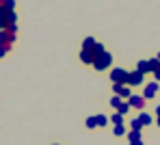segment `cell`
Listing matches in <instances>:
<instances>
[{
    "mask_svg": "<svg viewBox=\"0 0 160 145\" xmlns=\"http://www.w3.org/2000/svg\"><path fill=\"white\" fill-rule=\"evenodd\" d=\"M112 91H115L121 100H130V98H132V89L128 87V85H112Z\"/></svg>",
    "mask_w": 160,
    "mask_h": 145,
    "instance_id": "3957f363",
    "label": "cell"
},
{
    "mask_svg": "<svg viewBox=\"0 0 160 145\" xmlns=\"http://www.w3.org/2000/svg\"><path fill=\"white\" fill-rule=\"evenodd\" d=\"M156 58H158V61H160V54H158V57H156Z\"/></svg>",
    "mask_w": 160,
    "mask_h": 145,
    "instance_id": "484cf974",
    "label": "cell"
},
{
    "mask_svg": "<svg viewBox=\"0 0 160 145\" xmlns=\"http://www.w3.org/2000/svg\"><path fill=\"white\" fill-rule=\"evenodd\" d=\"M110 121H112L115 126H121V123H123V115H119V113H115V115L110 117Z\"/></svg>",
    "mask_w": 160,
    "mask_h": 145,
    "instance_id": "9a60e30c",
    "label": "cell"
},
{
    "mask_svg": "<svg viewBox=\"0 0 160 145\" xmlns=\"http://www.w3.org/2000/svg\"><path fill=\"white\" fill-rule=\"evenodd\" d=\"M110 63H112V57H110V52H104L102 57H98L93 61V69H98V72H104L110 67Z\"/></svg>",
    "mask_w": 160,
    "mask_h": 145,
    "instance_id": "7a4b0ae2",
    "label": "cell"
},
{
    "mask_svg": "<svg viewBox=\"0 0 160 145\" xmlns=\"http://www.w3.org/2000/svg\"><path fill=\"white\" fill-rule=\"evenodd\" d=\"M156 93H158V82H149V85H145V93H143V98H145V100H152Z\"/></svg>",
    "mask_w": 160,
    "mask_h": 145,
    "instance_id": "ba28073f",
    "label": "cell"
},
{
    "mask_svg": "<svg viewBox=\"0 0 160 145\" xmlns=\"http://www.w3.org/2000/svg\"><path fill=\"white\" fill-rule=\"evenodd\" d=\"M4 9H7V11H13V9H15V0H7V2H4Z\"/></svg>",
    "mask_w": 160,
    "mask_h": 145,
    "instance_id": "ffe728a7",
    "label": "cell"
},
{
    "mask_svg": "<svg viewBox=\"0 0 160 145\" xmlns=\"http://www.w3.org/2000/svg\"><path fill=\"white\" fill-rule=\"evenodd\" d=\"M80 61H82L84 65H93V61H95V57H93V54H91L89 50H82V52H80Z\"/></svg>",
    "mask_w": 160,
    "mask_h": 145,
    "instance_id": "9c48e42d",
    "label": "cell"
},
{
    "mask_svg": "<svg viewBox=\"0 0 160 145\" xmlns=\"http://www.w3.org/2000/svg\"><path fill=\"white\" fill-rule=\"evenodd\" d=\"M130 145H143V141H136V143H130Z\"/></svg>",
    "mask_w": 160,
    "mask_h": 145,
    "instance_id": "d4e9b609",
    "label": "cell"
},
{
    "mask_svg": "<svg viewBox=\"0 0 160 145\" xmlns=\"http://www.w3.org/2000/svg\"><path fill=\"white\" fill-rule=\"evenodd\" d=\"M128 76H130V72H126V69H121V67L110 69V80H112V85H128Z\"/></svg>",
    "mask_w": 160,
    "mask_h": 145,
    "instance_id": "6da1fadb",
    "label": "cell"
},
{
    "mask_svg": "<svg viewBox=\"0 0 160 145\" xmlns=\"http://www.w3.org/2000/svg\"><path fill=\"white\" fill-rule=\"evenodd\" d=\"M156 115H158V119H160V106H156Z\"/></svg>",
    "mask_w": 160,
    "mask_h": 145,
    "instance_id": "603a6c76",
    "label": "cell"
},
{
    "mask_svg": "<svg viewBox=\"0 0 160 145\" xmlns=\"http://www.w3.org/2000/svg\"><path fill=\"white\" fill-rule=\"evenodd\" d=\"M4 2H7V0H0V9H4Z\"/></svg>",
    "mask_w": 160,
    "mask_h": 145,
    "instance_id": "cb8c5ba5",
    "label": "cell"
},
{
    "mask_svg": "<svg viewBox=\"0 0 160 145\" xmlns=\"http://www.w3.org/2000/svg\"><path fill=\"white\" fill-rule=\"evenodd\" d=\"M136 72H141L143 76H145V74H149V72L154 74V65H152V58H149V61H138V63H136Z\"/></svg>",
    "mask_w": 160,
    "mask_h": 145,
    "instance_id": "8992f818",
    "label": "cell"
},
{
    "mask_svg": "<svg viewBox=\"0 0 160 145\" xmlns=\"http://www.w3.org/2000/svg\"><path fill=\"white\" fill-rule=\"evenodd\" d=\"M128 141H130V143L141 141V130H132V132H128Z\"/></svg>",
    "mask_w": 160,
    "mask_h": 145,
    "instance_id": "30bf717a",
    "label": "cell"
},
{
    "mask_svg": "<svg viewBox=\"0 0 160 145\" xmlns=\"http://www.w3.org/2000/svg\"><path fill=\"white\" fill-rule=\"evenodd\" d=\"M95 43H98V41H95L93 37H87V39L82 41V50H91V48H93Z\"/></svg>",
    "mask_w": 160,
    "mask_h": 145,
    "instance_id": "8fae6325",
    "label": "cell"
},
{
    "mask_svg": "<svg viewBox=\"0 0 160 145\" xmlns=\"http://www.w3.org/2000/svg\"><path fill=\"white\" fill-rule=\"evenodd\" d=\"M138 85H143V74L141 72H130V76H128V87H138Z\"/></svg>",
    "mask_w": 160,
    "mask_h": 145,
    "instance_id": "52a82bcc",
    "label": "cell"
},
{
    "mask_svg": "<svg viewBox=\"0 0 160 145\" xmlns=\"http://www.w3.org/2000/svg\"><path fill=\"white\" fill-rule=\"evenodd\" d=\"M158 126H160V119H158Z\"/></svg>",
    "mask_w": 160,
    "mask_h": 145,
    "instance_id": "4316f807",
    "label": "cell"
},
{
    "mask_svg": "<svg viewBox=\"0 0 160 145\" xmlns=\"http://www.w3.org/2000/svg\"><path fill=\"white\" fill-rule=\"evenodd\" d=\"M128 111H130V104H128V102H123V104H121V106L117 108V113H119V115H126Z\"/></svg>",
    "mask_w": 160,
    "mask_h": 145,
    "instance_id": "2e32d148",
    "label": "cell"
},
{
    "mask_svg": "<svg viewBox=\"0 0 160 145\" xmlns=\"http://www.w3.org/2000/svg\"><path fill=\"white\" fill-rule=\"evenodd\" d=\"M130 128H132V130H141V128H143V126H141V121H138V117H136V119H132Z\"/></svg>",
    "mask_w": 160,
    "mask_h": 145,
    "instance_id": "d6986e66",
    "label": "cell"
},
{
    "mask_svg": "<svg viewBox=\"0 0 160 145\" xmlns=\"http://www.w3.org/2000/svg\"><path fill=\"white\" fill-rule=\"evenodd\" d=\"M112 132H115V137H123V134H126V126H123V123H121V126H115Z\"/></svg>",
    "mask_w": 160,
    "mask_h": 145,
    "instance_id": "5bb4252c",
    "label": "cell"
},
{
    "mask_svg": "<svg viewBox=\"0 0 160 145\" xmlns=\"http://www.w3.org/2000/svg\"><path fill=\"white\" fill-rule=\"evenodd\" d=\"M95 121H98V126H106V123H108V117L106 115H98V117H95Z\"/></svg>",
    "mask_w": 160,
    "mask_h": 145,
    "instance_id": "e0dca14e",
    "label": "cell"
},
{
    "mask_svg": "<svg viewBox=\"0 0 160 145\" xmlns=\"http://www.w3.org/2000/svg\"><path fill=\"white\" fill-rule=\"evenodd\" d=\"M154 78H156V82H158V80H160V67H158V69H156V72H154Z\"/></svg>",
    "mask_w": 160,
    "mask_h": 145,
    "instance_id": "7402d4cb",
    "label": "cell"
},
{
    "mask_svg": "<svg viewBox=\"0 0 160 145\" xmlns=\"http://www.w3.org/2000/svg\"><path fill=\"white\" fill-rule=\"evenodd\" d=\"M138 121H141V126H149V123H152V115L141 113V115H138Z\"/></svg>",
    "mask_w": 160,
    "mask_h": 145,
    "instance_id": "7c38bea8",
    "label": "cell"
},
{
    "mask_svg": "<svg viewBox=\"0 0 160 145\" xmlns=\"http://www.w3.org/2000/svg\"><path fill=\"white\" fill-rule=\"evenodd\" d=\"M13 41H15V32H11V30H0V46L11 48Z\"/></svg>",
    "mask_w": 160,
    "mask_h": 145,
    "instance_id": "277c9868",
    "label": "cell"
},
{
    "mask_svg": "<svg viewBox=\"0 0 160 145\" xmlns=\"http://www.w3.org/2000/svg\"><path fill=\"white\" fill-rule=\"evenodd\" d=\"M7 52H9V48H4V46H0V58L7 57Z\"/></svg>",
    "mask_w": 160,
    "mask_h": 145,
    "instance_id": "44dd1931",
    "label": "cell"
},
{
    "mask_svg": "<svg viewBox=\"0 0 160 145\" xmlns=\"http://www.w3.org/2000/svg\"><path fill=\"white\" fill-rule=\"evenodd\" d=\"M56 145H58V143H56Z\"/></svg>",
    "mask_w": 160,
    "mask_h": 145,
    "instance_id": "83f0119b",
    "label": "cell"
},
{
    "mask_svg": "<svg viewBox=\"0 0 160 145\" xmlns=\"http://www.w3.org/2000/svg\"><path fill=\"white\" fill-rule=\"evenodd\" d=\"M145 98L143 95H136V93H132V98L128 100V104H130V108H138V111H143L145 108Z\"/></svg>",
    "mask_w": 160,
    "mask_h": 145,
    "instance_id": "5b68a950",
    "label": "cell"
},
{
    "mask_svg": "<svg viewBox=\"0 0 160 145\" xmlns=\"http://www.w3.org/2000/svg\"><path fill=\"white\" fill-rule=\"evenodd\" d=\"M121 104H123V100H121L119 95H112V98H110V106H112V108H119Z\"/></svg>",
    "mask_w": 160,
    "mask_h": 145,
    "instance_id": "4fadbf2b",
    "label": "cell"
},
{
    "mask_svg": "<svg viewBox=\"0 0 160 145\" xmlns=\"http://www.w3.org/2000/svg\"><path fill=\"white\" fill-rule=\"evenodd\" d=\"M87 128H91V130H93V128H98V121H95V117H89V119H87Z\"/></svg>",
    "mask_w": 160,
    "mask_h": 145,
    "instance_id": "ac0fdd59",
    "label": "cell"
}]
</instances>
